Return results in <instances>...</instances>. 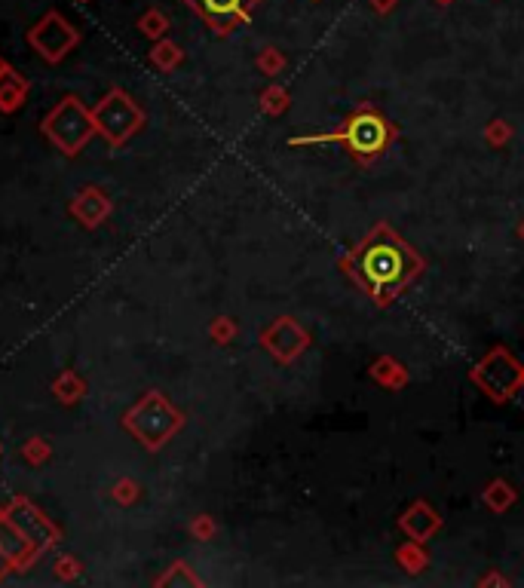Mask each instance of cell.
Here are the masks:
<instances>
[{
    "mask_svg": "<svg viewBox=\"0 0 524 588\" xmlns=\"http://www.w3.org/2000/svg\"><path fill=\"white\" fill-rule=\"evenodd\" d=\"M200 7H203V13H206L212 22L227 25V22L240 19V16L246 13L249 0H200Z\"/></svg>",
    "mask_w": 524,
    "mask_h": 588,
    "instance_id": "cell-3",
    "label": "cell"
},
{
    "mask_svg": "<svg viewBox=\"0 0 524 588\" xmlns=\"http://www.w3.org/2000/svg\"><path fill=\"white\" fill-rule=\"evenodd\" d=\"M350 267L356 279L374 294V301L390 304L420 270V258L393 236L390 227H377L353 249Z\"/></svg>",
    "mask_w": 524,
    "mask_h": 588,
    "instance_id": "cell-1",
    "label": "cell"
},
{
    "mask_svg": "<svg viewBox=\"0 0 524 588\" xmlns=\"http://www.w3.org/2000/svg\"><path fill=\"white\" fill-rule=\"evenodd\" d=\"M313 144V141H347L350 151L362 154V157H371V154H380L390 141V126L380 120L377 114H359L356 120H350V129L347 132H331V135H316V138H298L295 144Z\"/></svg>",
    "mask_w": 524,
    "mask_h": 588,
    "instance_id": "cell-2",
    "label": "cell"
}]
</instances>
